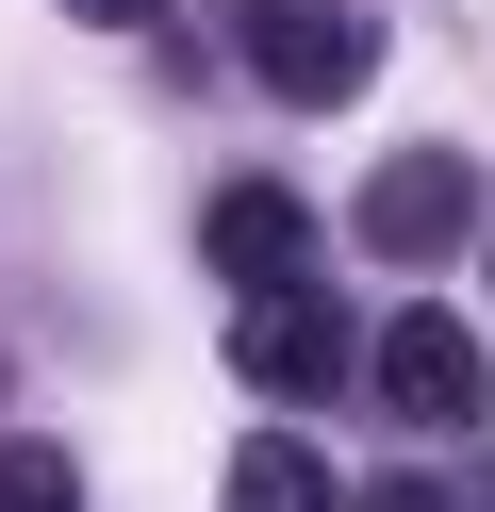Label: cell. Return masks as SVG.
<instances>
[{
  "label": "cell",
  "instance_id": "obj_1",
  "mask_svg": "<svg viewBox=\"0 0 495 512\" xmlns=\"http://www.w3.org/2000/svg\"><path fill=\"white\" fill-rule=\"evenodd\" d=\"M215 34H231V67H248L264 100H297V116H330V100L380 83V17H363V0H215Z\"/></svg>",
  "mask_w": 495,
  "mask_h": 512
},
{
  "label": "cell",
  "instance_id": "obj_2",
  "mask_svg": "<svg viewBox=\"0 0 495 512\" xmlns=\"http://www.w3.org/2000/svg\"><path fill=\"white\" fill-rule=\"evenodd\" d=\"M347 364H363V331H347L330 281H248V298H231V380H248V397H330Z\"/></svg>",
  "mask_w": 495,
  "mask_h": 512
},
{
  "label": "cell",
  "instance_id": "obj_3",
  "mask_svg": "<svg viewBox=\"0 0 495 512\" xmlns=\"http://www.w3.org/2000/svg\"><path fill=\"white\" fill-rule=\"evenodd\" d=\"M363 380H380V413H396V430H479V413H495L479 331H462V314H429V298L363 331Z\"/></svg>",
  "mask_w": 495,
  "mask_h": 512
},
{
  "label": "cell",
  "instance_id": "obj_4",
  "mask_svg": "<svg viewBox=\"0 0 495 512\" xmlns=\"http://www.w3.org/2000/svg\"><path fill=\"white\" fill-rule=\"evenodd\" d=\"M479 215H495V182H479V149H396V166L363 182V215H347V232L380 248V265H446V248L479 232Z\"/></svg>",
  "mask_w": 495,
  "mask_h": 512
},
{
  "label": "cell",
  "instance_id": "obj_5",
  "mask_svg": "<svg viewBox=\"0 0 495 512\" xmlns=\"http://www.w3.org/2000/svg\"><path fill=\"white\" fill-rule=\"evenodd\" d=\"M198 248L231 265V298H248V281H314V199H297V182H215Z\"/></svg>",
  "mask_w": 495,
  "mask_h": 512
},
{
  "label": "cell",
  "instance_id": "obj_6",
  "mask_svg": "<svg viewBox=\"0 0 495 512\" xmlns=\"http://www.w3.org/2000/svg\"><path fill=\"white\" fill-rule=\"evenodd\" d=\"M215 512H347V479L314 463V430H248L231 479H215Z\"/></svg>",
  "mask_w": 495,
  "mask_h": 512
},
{
  "label": "cell",
  "instance_id": "obj_7",
  "mask_svg": "<svg viewBox=\"0 0 495 512\" xmlns=\"http://www.w3.org/2000/svg\"><path fill=\"white\" fill-rule=\"evenodd\" d=\"M0 512H83V463L50 430H0Z\"/></svg>",
  "mask_w": 495,
  "mask_h": 512
},
{
  "label": "cell",
  "instance_id": "obj_8",
  "mask_svg": "<svg viewBox=\"0 0 495 512\" xmlns=\"http://www.w3.org/2000/svg\"><path fill=\"white\" fill-rule=\"evenodd\" d=\"M66 17H83V34H149L165 0H66Z\"/></svg>",
  "mask_w": 495,
  "mask_h": 512
},
{
  "label": "cell",
  "instance_id": "obj_9",
  "mask_svg": "<svg viewBox=\"0 0 495 512\" xmlns=\"http://www.w3.org/2000/svg\"><path fill=\"white\" fill-rule=\"evenodd\" d=\"M347 512H462V496H429V479H380V496H347Z\"/></svg>",
  "mask_w": 495,
  "mask_h": 512
},
{
  "label": "cell",
  "instance_id": "obj_10",
  "mask_svg": "<svg viewBox=\"0 0 495 512\" xmlns=\"http://www.w3.org/2000/svg\"><path fill=\"white\" fill-rule=\"evenodd\" d=\"M479 512H495V463H479Z\"/></svg>",
  "mask_w": 495,
  "mask_h": 512
}]
</instances>
